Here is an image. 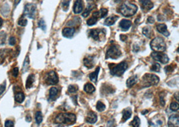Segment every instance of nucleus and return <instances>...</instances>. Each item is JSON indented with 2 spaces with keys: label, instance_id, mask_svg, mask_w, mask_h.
I'll return each mask as SVG.
<instances>
[{
  "label": "nucleus",
  "instance_id": "bb28decb",
  "mask_svg": "<svg viewBox=\"0 0 179 127\" xmlns=\"http://www.w3.org/2000/svg\"><path fill=\"white\" fill-rule=\"evenodd\" d=\"M24 99H25V96L23 92H17L16 94L15 100L17 102L22 103L24 100Z\"/></svg>",
  "mask_w": 179,
  "mask_h": 127
},
{
  "label": "nucleus",
  "instance_id": "e433bc0d",
  "mask_svg": "<svg viewBox=\"0 0 179 127\" xmlns=\"http://www.w3.org/2000/svg\"><path fill=\"white\" fill-rule=\"evenodd\" d=\"M78 87L76 85H70L68 86V92L70 93H75L78 91Z\"/></svg>",
  "mask_w": 179,
  "mask_h": 127
},
{
  "label": "nucleus",
  "instance_id": "39448f33",
  "mask_svg": "<svg viewBox=\"0 0 179 127\" xmlns=\"http://www.w3.org/2000/svg\"><path fill=\"white\" fill-rule=\"evenodd\" d=\"M143 84L145 86H150L152 85H157L160 81V78L156 75L151 74H146L142 78Z\"/></svg>",
  "mask_w": 179,
  "mask_h": 127
},
{
  "label": "nucleus",
  "instance_id": "49530a36",
  "mask_svg": "<svg viewBox=\"0 0 179 127\" xmlns=\"http://www.w3.org/2000/svg\"><path fill=\"white\" fill-rule=\"evenodd\" d=\"M127 36H125V35H121V36H120V39H121L122 41H123V42L127 40Z\"/></svg>",
  "mask_w": 179,
  "mask_h": 127
},
{
  "label": "nucleus",
  "instance_id": "f03ea898",
  "mask_svg": "<svg viewBox=\"0 0 179 127\" xmlns=\"http://www.w3.org/2000/svg\"><path fill=\"white\" fill-rule=\"evenodd\" d=\"M110 72L113 76H121L124 74L128 68V64L126 62H122L119 64H110Z\"/></svg>",
  "mask_w": 179,
  "mask_h": 127
},
{
  "label": "nucleus",
  "instance_id": "c85d7f7f",
  "mask_svg": "<svg viewBox=\"0 0 179 127\" xmlns=\"http://www.w3.org/2000/svg\"><path fill=\"white\" fill-rule=\"evenodd\" d=\"M143 34L145 35V36L147 37V38H149L151 36V29L150 27H145V28H143Z\"/></svg>",
  "mask_w": 179,
  "mask_h": 127
},
{
  "label": "nucleus",
  "instance_id": "603ef678",
  "mask_svg": "<svg viewBox=\"0 0 179 127\" xmlns=\"http://www.w3.org/2000/svg\"><path fill=\"white\" fill-rule=\"evenodd\" d=\"M63 1H70V0H63Z\"/></svg>",
  "mask_w": 179,
  "mask_h": 127
},
{
  "label": "nucleus",
  "instance_id": "de8ad7c7",
  "mask_svg": "<svg viewBox=\"0 0 179 127\" xmlns=\"http://www.w3.org/2000/svg\"><path fill=\"white\" fill-rule=\"evenodd\" d=\"M147 21H148V22L149 23H153L154 22V19H153L152 17H149L148 19H147Z\"/></svg>",
  "mask_w": 179,
  "mask_h": 127
},
{
  "label": "nucleus",
  "instance_id": "5fc2aeb1",
  "mask_svg": "<svg viewBox=\"0 0 179 127\" xmlns=\"http://www.w3.org/2000/svg\"><path fill=\"white\" fill-rule=\"evenodd\" d=\"M139 1H143V0H139Z\"/></svg>",
  "mask_w": 179,
  "mask_h": 127
},
{
  "label": "nucleus",
  "instance_id": "37998d69",
  "mask_svg": "<svg viewBox=\"0 0 179 127\" xmlns=\"http://www.w3.org/2000/svg\"><path fill=\"white\" fill-rule=\"evenodd\" d=\"M5 89V82H4L2 84L0 85V95H1L3 93Z\"/></svg>",
  "mask_w": 179,
  "mask_h": 127
},
{
  "label": "nucleus",
  "instance_id": "9d476101",
  "mask_svg": "<svg viewBox=\"0 0 179 127\" xmlns=\"http://www.w3.org/2000/svg\"><path fill=\"white\" fill-rule=\"evenodd\" d=\"M168 127H179V114H172L169 117Z\"/></svg>",
  "mask_w": 179,
  "mask_h": 127
},
{
  "label": "nucleus",
  "instance_id": "f3484780",
  "mask_svg": "<svg viewBox=\"0 0 179 127\" xmlns=\"http://www.w3.org/2000/svg\"><path fill=\"white\" fill-rule=\"evenodd\" d=\"M84 64L86 68H92L94 66V57L92 56H88L84 58Z\"/></svg>",
  "mask_w": 179,
  "mask_h": 127
},
{
  "label": "nucleus",
  "instance_id": "7ed1b4c3",
  "mask_svg": "<svg viewBox=\"0 0 179 127\" xmlns=\"http://www.w3.org/2000/svg\"><path fill=\"white\" fill-rule=\"evenodd\" d=\"M119 12L125 17L133 16L136 13L137 11V7L132 3H124L121 5L119 8Z\"/></svg>",
  "mask_w": 179,
  "mask_h": 127
},
{
  "label": "nucleus",
  "instance_id": "6ab92c4d",
  "mask_svg": "<svg viewBox=\"0 0 179 127\" xmlns=\"http://www.w3.org/2000/svg\"><path fill=\"white\" fill-rule=\"evenodd\" d=\"M75 34V28H66L63 30L62 34L66 38H72Z\"/></svg>",
  "mask_w": 179,
  "mask_h": 127
},
{
  "label": "nucleus",
  "instance_id": "a211bd4d",
  "mask_svg": "<svg viewBox=\"0 0 179 127\" xmlns=\"http://www.w3.org/2000/svg\"><path fill=\"white\" fill-rule=\"evenodd\" d=\"M131 25V21L128 19H122L119 23V27L124 31H127L130 28Z\"/></svg>",
  "mask_w": 179,
  "mask_h": 127
},
{
  "label": "nucleus",
  "instance_id": "aec40b11",
  "mask_svg": "<svg viewBox=\"0 0 179 127\" xmlns=\"http://www.w3.org/2000/svg\"><path fill=\"white\" fill-rule=\"evenodd\" d=\"M118 19H119V17L117 16V15H111V16L108 17L107 19H106V20L105 21V25H108V26L113 25Z\"/></svg>",
  "mask_w": 179,
  "mask_h": 127
},
{
  "label": "nucleus",
  "instance_id": "f8f14e48",
  "mask_svg": "<svg viewBox=\"0 0 179 127\" xmlns=\"http://www.w3.org/2000/svg\"><path fill=\"white\" fill-rule=\"evenodd\" d=\"M103 31L104 30H101V29H92V30H90L89 35L94 40H98L100 38V34L104 32Z\"/></svg>",
  "mask_w": 179,
  "mask_h": 127
},
{
  "label": "nucleus",
  "instance_id": "cd10ccee",
  "mask_svg": "<svg viewBox=\"0 0 179 127\" xmlns=\"http://www.w3.org/2000/svg\"><path fill=\"white\" fill-rule=\"evenodd\" d=\"M130 125L132 127H139L140 125V119L138 116H135L133 120L131 121Z\"/></svg>",
  "mask_w": 179,
  "mask_h": 127
},
{
  "label": "nucleus",
  "instance_id": "2eb2a0df",
  "mask_svg": "<svg viewBox=\"0 0 179 127\" xmlns=\"http://www.w3.org/2000/svg\"><path fill=\"white\" fill-rule=\"evenodd\" d=\"M156 28L159 33L163 34L165 36L168 37L169 36V34H170L168 32V30H167V26L165 24H164V23H160V24H158L156 25Z\"/></svg>",
  "mask_w": 179,
  "mask_h": 127
},
{
  "label": "nucleus",
  "instance_id": "a18cd8bd",
  "mask_svg": "<svg viewBox=\"0 0 179 127\" xmlns=\"http://www.w3.org/2000/svg\"><path fill=\"white\" fill-rule=\"evenodd\" d=\"M107 127H115V120H109V122H108V124H107Z\"/></svg>",
  "mask_w": 179,
  "mask_h": 127
},
{
  "label": "nucleus",
  "instance_id": "6e6552de",
  "mask_svg": "<svg viewBox=\"0 0 179 127\" xmlns=\"http://www.w3.org/2000/svg\"><path fill=\"white\" fill-rule=\"evenodd\" d=\"M151 58L153 60L158 61L162 64H166L169 61V58L168 56L162 52H153L152 54H151Z\"/></svg>",
  "mask_w": 179,
  "mask_h": 127
},
{
  "label": "nucleus",
  "instance_id": "1a4fd4ad",
  "mask_svg": "<svg viewBox=\"0 0 179 127\" xmlns=\"http://www.w3.org/2000/svg\"><path fill=\"white\" fill-rule=\"evenodd\" d=\"M45 81L46 83L49 85H55L57 84L59 82V78L57 74L55 71H50L46 75L45 77Z\"/></svg>",
  "mask_w": 179,
  "mask_h": 127
},
{
  "label": "nucleus",
  "instance_id": "a19ab883",
  "mask_svg": "<svg viewBox=\"0 0 179 127\" xmlns=\"http://www.w3.org/2000/svg\"><path fill=\"white\" fill-rule=\"evenodd\" d=\"M16 40L14 37H10V38L9 39V44L10 46H14L16 44Z\"/></svg>",
  "mask_w": 179,
  "mask_h": 127
},
{
  "label": "nucleus",
  "instance_id": "393cba45",
  "mask_svg": "<svg viewBox=\"0 0 179 127\" xmlns=\"http://www.w3.org/2000/svg\"><path fill=\"white\" fill-rule=\"evenodd\" d=\"M84 91L88 94H92L95 91V87L91 83H87L84 86Z\"/></svg>",
  "mask_w": 179,
  "mask_h": 127
},
{
  "label": "nucleus",
  "instance_id": "c9c22d12",
  "mask_svg": "<svg viewBox=\"0 0 179 127\" xmlns=\"http://www.w3.org/2000/svg\"><path fill=\"white\" fill-rule=\"evenodd\" d=\"M92 8H93V5H88V6L87 7V8L86 9V10L84 11V12L82 13V16H83L84 17H87L88 15L90 14V11H91V9Z\"/></svg>",
  "mask_w": 179,
  "mask_h": 127
},
{
  "label": "nucleus",
  "instance_id": "58836bf2",
  "mask_svg": "<svg viewBox=\"0 0 179 127\" xmlns=\"http://www.w3.org/2000/svg\"><path fill=\"white\" fill-rule=\"evenodd\" d=\"M99 12H100V17H101V18H102V17H105L106 15H107L108 10H107V9H105V8H102L100 10Z\"/></svg>",
  "mask_w": 179,
  "mask_h": 127
},
{
  "label": "nucleus",
  "instance_id": "c03bdc74",
  "mask_svg": "<svg viewBox=\"0 0 179 127\" xmlns=\"http://www.w3.org/2000/svg\"><path fill=\"white\" fill-rule=\"evenodd\" d=\"M174 70V68L172 67V66H168L165 68V71H166V73H168V72H170Z\"/></svg>",
  "mask_w": 179,
  "mask_h": 127
},
{
  "label": "nucleus",
  "instance_id": "79ce46f5",
  "mask_svg": "<svg viewBox=\"0 0 179 127\" xmlns=\"http://www.w3.org/2000/svg\"><path fill=\"white\" fill-rule=\"evenodd\" d=\"M18 73H19L18 68H14L13 71H12V75H13L14 77H17L18 75Z\"/></svg>",
  "mask_w": 179,
  "mask_h": 127
},
{
  "label": "nucleus",
  "instance_id": "a878e982",
  "mask_svg": "<svg viewBox=\"0 0 179 127\" xmlns=\"http://www.w3.org/2000/svg\"><path fill=\"white\" fill-rule=\"evenodd\" d=\"M131 116V110L130 108H127L123 111V120L126 121L130 118Z\"/></svg>",
  "mask_w": 179,
  "mask_h": 127
},
{
  "label": "nucleus",
  "instance_id": "3c124183",
  "mask_svg": "<svg viewBox=\"0 0 179 127\" xmlns=\"http://www.w3.org/2000/svg\"><path fill=\"white\" fill-rule=\"evenodd\" d=\"M2 24H3V19L1 18V17H0V28H1V25H2Z\"/></svg>",
  "mask_w": 179,
  "mask_h": 127
},
{
  "label": "nucleus",
  "instance_id": "864d4df0",
  "mask_svg": "<svg viewBox=\"0 0 179 127\" xmlns=\"http://www.w3.org/2000/svg\"><path fill=\"white\" fill-rule=\"evenodd\" d=\"M178 52H179V47H178Z\"/></svg>",
  "mask_w": 179,
  "mask_h": 127
},
{
  "label": "nucleus",
  "instance_id": "412c9836",
  "mask_svg": "<svg viewBox=\"0 0 179 127\" xmlns=\"http://www.w3.org/2000/svg\"><path fill=\"white\" fill-rule=\"evenodd\" d=\"M34 74H30L27 78L26 82V88H30L32 86L33 83L34 82Z\"/></svg>",
  "mask_w": 179,
  "mask_h": 127
},
{
  "label": "nucleus",
  "instance_id": "4be33fe9",
  "mask_svg": "<svg viewBox=\"0 0 179 127\" xmlns=\"http://www.w3.org/2000/svg\"><path fill=\"white\" fill-rule=\"evenodd\" d=\"M137 76H132L130 78H129L127 80V86L128 88L132 87L133 85H135L137 83Z\"/></svg>",
  "mask_w": 179,
  "mask_h": 127
},
{
  "label": "nucleus",
  "instance_id": "9b49d317",
  "mask_svg": "<svg viewBox=\"0 0 179 127\" xmlns=\"http://www.w3.org/2000/svg\"><path fill=\"white\" fill-rule=\"evenodd\" d=\"M84 9V3L82 0H76L74 2V7H73V10L74 12L76 14H78L80 13L83 11Z\"/></svg>",
  "mask_w": 179,
  "mask_h": 127
},
{
  "label": "nucleus",
  "instance_id": "72a5a7b5",
  "mask_svg": "<svg viewBox=\"0 0 179 127\" xmlns=\"http://www.w3.org/2000/svg\"><path fill=\"white\" fill-rule=\"evenodd\" d=\"M151 70L153 72H159L160 71V65L158 63L153 64L151 67Z\"/></svg>",
  "mask_w": 179,
  "mask_h": 127
},
{
  "label": "nucleus",
  "instance_id": "473e14b6",
  "mask_svg": "<svg viewBox=\"0 0 179 127\" xmlns=\"http://www.w3.org/2000/svg\"><path fill=\"white\" fill-rule=\"evenodd\" d=\"M18 25H21V26H23V27H25L26 25H27V23H28V21H27V19L25 18L24 16H23L21 17L20 19L18 20Z\"/></svg>",
  "mask_w": 179,
  "mask_h": 127
},
{
  "label": "nucleus",
  "instance_id": "ddd939ff",
  "mask_svg": "<svg viewBox=\"0 0 179 127\" xmlns=\"http://www.w3.org/2000/svg\"><path fill=\"white\" fill-rule=\"evenodd\" d=\"M141 8L144 11H147L152 8L153 7V3L151 2L150 0H143L141 1Z\"/></svg>",
  "mask_w": 179,
  "mask_h": 127
},
{
  "label": "nucleus",
  "instance_id": "c756f323",
  "mask_svg": "<svg viewBox=\"0 0 179 127\" xmlns=\"http://www.w3.org/2000/svg\"><path fill=\"white\" fill-rule=\"evenodd\" d=\"M35 120H36V122L37 124H39L42 122L43 121V114L40 111H37L35 114Z\"/></svg>",
  "mask_w": 179,
  "mask_h": 127
},
{
  "label": "nucleus",
  "instance_id": "dca6fc26",
  "mask_svg": "<svg viewBox=\"0 0 179 127\" xmlns=\"http://www.w3.org/2000/svg\"><path fill=\"white\" fill-rule=\"evenodd\" d=\"M98 17H100V12L99 11H94L92 14V17L87 21V24L88 25H93L96 24L97 22Z\"/></svg>",
  "mask_w": 179,
  "mask_h": 127
},
{
  "label": "nucleus",
  "instance_id": "ea45409f",
  "mask_svg": "<svg viewBox=\"0 0 179 127\" xmlns=\"http://www.w3.org/2000/svg\"><path fill=\"white\" fill-rule=\"evenodd\" d=\"M14 122L10 120H7L5 122V127H14Z\"/></svg>",
  "mask_w": 179,
  "mask_h": 127
},
{
  "label": "nucleus",
  "instance_id": "f257e3e1",
  "mask_svg": "<svg viewBox=\"0 0 179 127\" xmlns=\"http://www.w3.org/2000/svg\"><path fill=\"white\" fill-rule=\"evenodd\" d=\"M76 116L73 113H60L56 116L55 122L57 124H72L76 122Z\"/></svg>",
  "mask_w": 179,
  "mask_h": 127
},
{
  "label": "nucleus",
  "instance_id": "6e6d98bb",
  "mask_svg": "<svg viewBox=\"0 0 179 127\" xmlns=\"http://www.w3.org/2000/svg\"><path fill=\"white\" fill-rule=\"evenodd\" d=\"M101 127H102V126H101Z\"/></svg>",
  "mask_w": 179,
  "mask_h": 127
},
{
  "label": "nucleus",
  "instance_id": "5701e85b",
  "mask_svg": "<svg viewBox=\"0 0 179 127\" xmlns=\"http://www.w3.org/2000/svg\"><path fill=\"white\" fill-rule=\"evenodd\" d=\"M99 71H100V67H97L95 71L90 74L89 78H90V79L93 82H97L98 76V73H99Z\"/></svg>",
  "mask_w": 179,
  "mask_h": 127
},
{
  "label": "nucleus",
  "instance_id": "7c9ffc66",
  "mask_svg": "<svg viewBox=\"0 0 179 127\" xmlns=\"http://www.w3.org/2000/svg\"><path fill=\"white\" fill-rule=\"evenodd\" d=\"M29 63H30V62H29V58H28V56H27L25 58L24 62V65H23V68H22L24 72L28 71V70L29 68V66H30Z\"/></svg>",
  "mask_w": 179,
  "mask_h": 127
},
{
  "label": "nucleus",
  "instance_id": "423d86ee",
  "mask_svg": "<svg viewBox=\"0 0 179 127\" xmlns=\"http://www.w3.org/2000/svg\"><path fill=\"white\" fill-rule=\"evenodd\" d=\"M121 55V52L120 50L119 46L118 45L113 44L108 49L107 54H106V58L109 59H117Z\"/></svg>",
  "mask_w": 179,
  "mask_h": 127
},
{
  "label": "nucleus",
  "instance_id": "09e8293b",
  "mask_svg": "<svg viewBox=\"0 0 179 127\" xmlns=\"http://www.w3.org/2000/svg\"><path fill=\"white\" fill-rule=\"evenodd\" d=\"M174 96L175 98V99L176 100H178L179 102V92H176L174 94Z\"/></svg>",
  "mask_w": 179,
  "mask_h": 127
},
{
  "label": "nucleus",
  "instance_id": "f704fd0d",
  "mask_svg": "<svg viewBox=\"0 0 179 127\" xmlns=\"http://www.w3.org/2000/svg\"><path fill=\"white\" fill-rule=\"evenodd\" d=\"M170 108L172 111H177L179 110V104L176 102H172L170 104Z\"/></svg>",
  "mask_w": 179,
  "mask_h": 127
},
{
  "label": "nucleus",
  "instance_id": "4468645a",
  "mask_svg": "<svg viewBox=\"0 0 179 127\" xmlns=\"http://www.w3.org/2000/svg\"><path fill=\"white\" fill-rule=\"evenodd\" d=\"M86 120V122L90 123V124H94V123H95L97 121V115L94 112L90 111L88 113Z\"/></svg>",
  "mask_w": 179,
  "mask_h": 127
},
{
  "label": "nucleus",
  "instance_id": "2f4dec72",
  "mask_svg": "<svg viewBox=\"0 0 179 127\" xmlns=\"http://www.w3.org/2000/svg\"><path fill=\"white\" fill-rule=\"evenodd\" d=\"M105 105L104 103H102L101 101H98L96 104V109H97L98 111L99 112H102L105 110Z\"/></svg>",
  "mask_w": 179,
  "mask_h": 127
},
{
  "label": "nucleus",
  "instance_id": "b1692460",
  "mask_svg": "<svg viewBox=\"0 0 179 127\" xmlns=\"http://www.w3.org/2000/svg\"><path fill=\"white\" fill-rule=\"evenodd\" d=\"M58 94V89L55 87H52L49 90V99L54 100L56 98Z\"/></svg>",
  "mask_w": 179,
  "mask_h": 127
},
{
  "label": "nucleus",
  "instance_id": "8fccbe9b",
  "mask_svg": "<svg viewBox=\"0 0 179 127\" xmlns=\"http://www.w3.org/2000/svg\"><path fill=\"white\" fill-rule=\"evenodd\" d=\"M20 1H21V0H15L14 1V6L16 7L17 5L19 4V3L20 2Z\"/></svg>",
  "mask_w": 179,
  "mask_h": 127
},
{
  "label": "nucleus",
  "instance_id": "20e7f679",
  "mask_svg": "<svg viewBox=\"0 0 179 127\" xmlns=\"http://www.w3.org/2000/svg\"><path fill=\"white\" fill-rule=\"evenodd\" d=\"M150 46L151 50H153L154 52H163L166 49V43H165L164 39L161 37H156V38H153L151 41Z\"/></svg>",
  "mask_w": 179,
  "mask_h": 127
},
{
  "label": "nucleus",
  "instance_id": "0eeeda50",
  "mask_svg": "<svg viewBox=\"0 0 179 127\" xmlns=\"http://www.w3.org/2000/svg\"><path fill=\"white\" fill-rule=\"evenodd\" d=\"M36 14V5L34 3H27L24 9V16H27L30 19H34Z\"/></svg>",
  "mask_w": 179,
  "mask_h": 127
},
{
  "label": "nucleus",
  "instance_id": "4c0bfd02",
  "mask_svg": "<svg viewBox=\"0 0 179 127\" xmlns=\"http://www.w3.org/2000/svg\"><path fill=\"white\" fill-rule=\"evenodd\" d=\"M38 25H39V27L40 28H41L42 29V30H43V31H45L46 30V24H45V21L43 20V19H40V21H39V23H38Z\"/></svg>",
  "mask_w": 179,
  "mask_h": 127
}]
</instances>
